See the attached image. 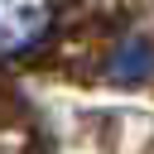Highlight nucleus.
I'll return each instance as SVG.
<instances>
[{"label": "nucleus", "mask_w": 154, "mask_h": 154, "mask_svg": "<svg viewBox=\"0 0 154 154\" xmlns=\"http://www.w3.org/2000/svg\"><path fill=\"white\" fill-rule=\"evenodd\" d=\"M53 24V0H0V58L29 53Z\"/></svg>", "instance_id": "1"}]
</instances>
